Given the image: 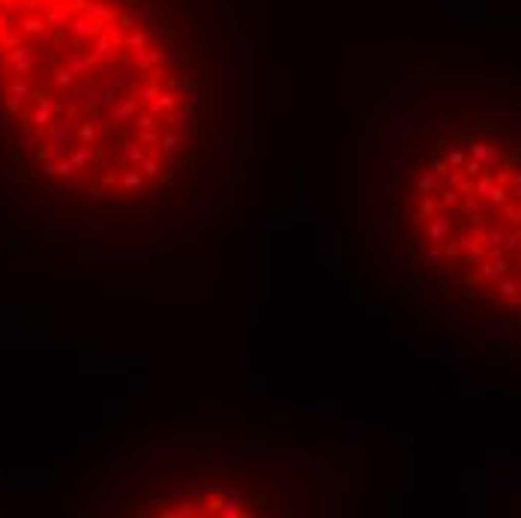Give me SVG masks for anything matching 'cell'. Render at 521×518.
<instances>
[{"instance_id":"obj_2","label":"cell","mask_w":521,"mask_h":518,"mask_svg":"<svg viewBox=\"0 0 521 518\" xmlns=\"http://www.w3.org/2000/svg\"><path fill=\"white\" fill-rule=\"evenodd\" d=\"M368 213L404 297L521 350V93L422 87L368 135Z\"/></svg>"},{"instance_id":"obj_1","label":"cell","mask_w":521,"mask_h":518,"mask_svg":"<svg viewBox=\"0 0 521 518\" xmlns=\"http://www.w3.org/2000/svg\"><path fill=\"white\" fill-rule=\"evenodd\" d=\"M201 0H0V165L102 243L192 240L240 192L243 75Z\"/></svg>"}]
</instances>
